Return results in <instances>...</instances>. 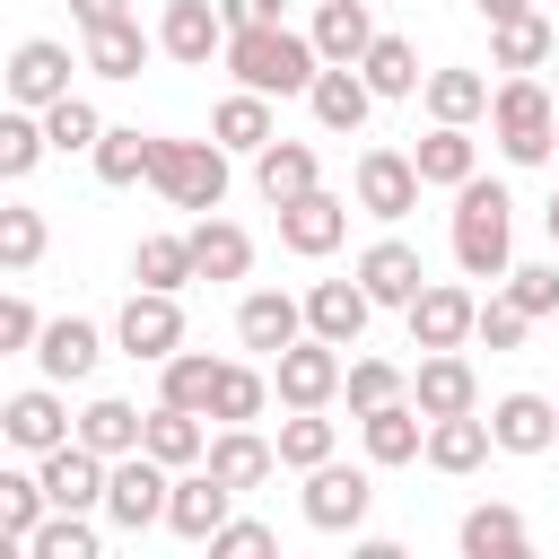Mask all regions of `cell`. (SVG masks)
I'll list each match as a JSON object with an SVG mask.
<instances>
[{"label":"cell","mask_w":559,"mask_h":559,"mask_svg":"<svg viewBox=\"0 0 559 559\" xmlns=\"http://www.w3.org/2000/svg\"><path fill=\"white\" fill-rule=\"evenodd\" d=\"M367 314H376V297H367V280L349 271V280H314L306 288V332L314 341H332V349H358L367 341Z\"/></svg>","instance_id":"ffe728a7"},{"label":"cell","mask_w":559,"mask_h":559,"mask_svg":"<svg viewBox=\"0 0 559 559\" xmlns=\"http://www.w3.org/2000/svg\"><path fill=\"white\" fill-rule=\"evenodd\" d=\"M280 550V533L262 524V515H227L218 533H210V559H271Z\"/></svg>","instance_id":"db71d44e"},{"label":"cell","mask_w":559,"mask_h":559,"mask_svg":"<svg viewBox=\"0 0 559 559\" xmlns=\"http://www.w3.org/2000/svg\"><path fill=\"white\" fill-rule=\"evenodd\" d=\"M489 140H498L507 166H550V157H559V105H550V87H542L533 70H507V79H498V96H489Z\"/></svg>","instance_id":"3957f363"},{"label":"cell","mask_w":559,"mask_h":559,"mask_svg":"<svg viewBox=\"0 0 559 559\" xmlns=\"http://www.w3.org/2000/svg\"><path fill=\"white\" fill-rule=\"evenodd\" d=\"M35 367H44L52 384H87V376L105 367V332H96L87 314H52L44 341H35Z\"/></svg>","instance_id":"cb8c5ba5"},{"label":"cell","mask_w":559,"mask_h":559,"mask_svg":"<svg viewBox=\"0 0 559 559\" xmlns=\"http://www.w3.org/2000/svg\"><path fill=\"white\" fill-rule=\"evenodd\" d=\"M411 402H419L428 419L480 411V376H472V358H463V349H419V367H411Z\"/></svg>","instance_id":"7402d4cb"},{"label":"cell","mask_w":559,"mask_h":559,"mask_svg":"<svg viewBox=\"0 0 559 559\" xmlns=\"http://www.w3.org/2000/svg\"><path fill=\"white\" fill-rule=\"evenodd\" d=\"M166 498H175V472H166L148 445H140V454H114V480H105V524H114V533H131V542L157 533V524H166Z\"/></svg>","instance_id":"5b68a950"},{"label":"cell","mask_w":559,"mask_h":559,"mask_svg":"<svg viewBox=\"0 0 559 559\" xmlns=\"http://www.w3.org/2000/svg\"><path fill=\"white\" fill-rule=\"evenodd\" d=\"M52 515V498H44V472H0V550H26L35 542V524Z\"/></svg>","instance_id":"b9f144b4"},{"label":"cell","mask_w":559,"mask_h":559,"mask_svg":"<svg viewBox=\"0 0 559 559\" xmlns=\"http://www.w3.org/2000/svg\"><path fill=\"white\" fill-rule=\"evenodd\" d=\"M341 376H349V358L332 349V341H288L280 358H271V384H280V411H332L341 402Z\"/></svg>","instance_id":"30bf717a"},{"label":"cell","mask_w":559,"mask_h":559,"mask_svg":"<svg viewBox=\"0 0 559 559\" xmlns=\"http://www.w3.org/2000/svg\"><path fill=\"white\" fill-rule=\"evenodd\" d=\"M44 131H52V157H96V140H105V114H96V96H61V105H44Z\"/></svg>","instance_id":"7dc6e473"},{"label":"cell","mask_w":559,"mask_h":559,"mask_svg":"<svg viewBox=\"0 0 559 559\" xmlns=\"http://www.w3.org/2000/svg\"><path fill=\"white\" fill-rule=\"evenodd\" d=\"M411 157H419V183H428V192H463V183L480 175V140H472V122H428V140H419Z\"/></svg>","instance_id":"83f0119b"},{"label":"cell","mask_w":559,"mask_h":559,"mask_svg":"<svg viewBox=\"0 0 559 559\" xmlns=\"http://www.w3.org/2000/svg\"><path fill=\"white\" fill-rule=\"evenodd\" d=\"M79 26H105V17H131V0H70Z\"/></svg>","instance_id":"9f6ffc18"},{"label":"cell","mask_w":559,"mask_h":559,"mask_svg":"<svg viewBox=\"0 0 559 559\" xmlns=\"http://www.w3.org/2000/svg\"><path fill=\"white\" fill-rule=\"evenodd\" d=\"M559 52V35H550V17L542 9H524V17H498L489 26V70H542Z\"/></svg>","instance_id":"f35d334b"},{"label":"cell","mask_w":559,"mask_h":559,"mask_svg":"<svg viewBox=\"0 0 559 559\" xmlns=\"http://www.w3.org/2000/svg\"><path fill=\"white\" fill-rule=\"evenodd\" d=\"M218 367H227V358H210V349H175V358L157 367V402H183V411H201V419H210Z\"/></svg>","instance_id":"ee69618b"},{"label":"cell","mask_w":559,"mask_h":559,"mask_svg":"<svg viewBox=\"0 0 559 559\" xmlns=\"http://www.w3.org/2000/svg\"><path fill=\"white\" fill-rule=\"evenodd\" d=\"M192 262H201V280H245L253 271V236L210 210V218H192Z\"/></svg>","instance_id":"60d3db41"},{"label":"cell","mask_w":559,"mask_h":559,"mask_svg":"<svg viewBox=\"0 0 559 559\" xmlns=\"http://www.w3.org/2000/svg\"><path fill=\"white\" fill-rule=\"evenodd\" d=\"M227 157H236V148H218V140H157L148 183H157V201H175V210L210 218V210L227 201Z\"/></svg>","instance_id":"277c9868"},{"label":"cell","mask_w":559,"mask_h":559,"mask_svg":"<svg viewBox=\"0 0 559 559\" xmlns=\"http://www.w3.org/2000/svg\"><path fill=\"white\" fill-rule=\"evenodd\" d=\"M79 437V419H70V402H61V384L44 376V384H17L9 402H0V445L9 454H52V445H70Z\"/></svg>","instance_id":"9c48e42d"},{"label":"cell","mask_w":559,"mask_h":559,"mask_svg":"<svg viewBox=\"0 0 559 559\" xmlns=\"http://www.w3.org/2000/svg\"><path fill=\"white\" fill-rule=\"evenodd\" d=\"M358 445H367L376 472H402V463L428 454V411H419L411 393H402V402H376V411H358Z\"/></svg>","instance_id":"2e32d148"},{"label":"cell","mask_w":559,"mask_h":559,"mask_svg":"<svg viewBox=\"0 0 559 559\" xmlns=\"http://www.w3.org/2000/svg\"><path fill=\"white\" fill-rule=\"evenodd\" d=\"M472 9H480V17H489V26H498V17H524V9H533V0H472Z\"/></svg>","instance_id":"680465c9"},{"label":"cell","mask_w":559,"mask_h":559,"mask_svg":"<svg viewBox=\"0 0 559 559\" xmlns=\"http://www.w3.org/2000/svg\"><path fill=\"white\" fill-rule=\"evenodd\" d=\"M44 157H52L44 114H35V105H9V114H0V183H26Z\"/></svg>","instance_id":"7bdbcfd3"},{"label":"cell","mask_w":559,"mask_h":559,"mask_svg":"<svg viewBox=\"0 0 559 559\" xmlns=\"http://www.w3.org/2000/svg\"><path fill=\"white\" fill-rule=\"evenodd\" d=\"M524 332H533V314H524L507 288H498V297H480V332H472L480 349H524Z\"/></svg>","instance_id":"f5cc1de1"},{"label":"cell","mask_w":559,"mask_h":559,"mask_svg":"<svg viewBox=\"0 0 559 559\" xmlns=\"http://www.w3.org/2000/svg\"><path fill=\"white\" fill-rule=\"evenodd\" d=\"M227 9V35L236 26H280V0H218Z\"/></svg>","instance_id":"11a10c76"},{"label":"cell","mask_w":559,"mask_h":559,"mask_svg":"<svg viewBox=\"0 0 559 559\" xmlns=\"http://www.w3.org/2000/svg\"><path fill=\"white\" fill-rule=\"evenodd\" d=\"M35 262H44V210L9 201V210H0V271H9V280H26Z\"/></svg>","instance_id":"681fc988"},{"label":"cell","mask_w":559,"mask_h":559,"mask_svg":"<svg viewBox=\"0 0 559 559\" xmlns=\"http://www.w3.org/2000/svg\"><path fill=\"white\" fill-rule=\"evenodd\" d=\"M489 437H498V454H550L559 445V402L550 393H498Z\"/></svg>","instance_id":"d4e9b609"},{"label":"cell","mask_w":559,"mask_h":559,"mask_svg":"<svg viewBox=\"0 0 559 559\" xmlns=\"http://www.w3.org/2000/svg\"><path fill=\"white\" fill-rule=\"evenodd\" d=\"M498 454V437H489V411H454V419H428V472H445V480H472L480 463Z\"/></svg>","instance_id":"484cf974"},{"label":"cell","mask_w":559,"mask_h":559,"mask_svg":"<svg viewBox=\"0 0 559 559\" xmlns=\"http://www.w3.org/2000/svg\"><path fill=\"white\" fill-rule=\"evenodd\" d=\"M96 550H105V524L79 515V507H52L35 524V542H26V559H96Z\"/></svg>","instance_id":"bcb514c9"},{"label":"cell","mask_w":559,"mask_h":559,"mask_svg":"<svg viewBox=\"0 0 559 559\" xmlns=\"http://www.w3.org/2000/svg\"><path fill=\"white\" fill-rule=\"evenodd\" d=\"M140 437H148V411L122 402V393H96V402L79 411V445H96L105 463H114V454H140Z\"/></svg>","instance_id":"836d02e7"},{"label":"cell","mask_w":559,"mask_h":559,"mask_svg":"<svg viewBox=\"0 0 559 559\" xmlns=\"http://www.w3.org/2000/svg\"><path fill=\"white\" fill-rule=\"evenodd\" d=\"M367 507H376V463H314L306 472V489H297V515L314 524V533H358L367 524Z\"/></svg>","instance_id":"8992f818"},{"label":"cell","mask_w":559,"mask_h":559,"mask_svg":"<svg viewBox=\"0 0 559 559\" xmlns=\"http://www.w3.org/2000/svg\"><path fill=\"white\" fill-rule=\"evenodd\" d=\"M306 35H314L323 61H358V52L376 44V9H367V0H314V26H306Z\"/></svg>","instance_id":"e575fe53"},{"label":"cell","mask_w":559,"mask_h":559,"mask_svg":"<svg viewBox=\"0 0 559 559\" xmlns=\"http://www.w3.org/2000/svg\"><path fill=\"white\" fill-rule=\"evenodd\" d=\"M323 183V166H314V148L306 140H271L262 157H253V192L271 201V210H288L297 192H314Z\"/></svg>","instance_id":"d6a6232c"},{"label":"cell","mask_w":559,"mask_h":559,"mask_svg":"<svg viewBox=\"0 0 559 559\" xmlns=\"http://www.w3.org/2000/svg\"><path fill=\"white\" fill-rule=\"evenodd\" d=\"M445 245H454V271H463V280H507V271H515V201H507V183L472 175V183L454 192Z\"/></svg>","instance_id":"7a4b0ae2"},{"label":"cell","mask_w":559,"mask_h":559,"mask_svg":"<svg viewBox=\"0 0 559 559\" xmlns=\"http://www.w3.org/2000/svg\"><path fill=\"white\" fill-rule=\"evenodd\" d=\"M419 157L411 148H358V166H349V201L367 210V218H384V227H402L411 210H419Z\"/></svg>","instance_id":"52a82bcc"},{"label":"cell","mask_w":559,"mask_h":559,"mask_svg":"<svg viewBox=\"0 0 559 559\" xmlns=\"http://www.w3.org/2000/svg\"><path fill=\"white\" fill-rule=\"evenodd\" d=\"M542 236L559 245V183H550V201H542Z\"/></svg>","instance_id":"91938a15"},{"label":"cell","mask_w":559,"mask_h":559,"mask_svg":"<svg viewBox=\"0 0 559 559\" xmlns=\"http://www.w3.org/2000/svg\"><path fill=\"white\" fill-rule=\"evenodd\" d=\"M498 288H507V297H515L533 323H542V314H559V262H515Z\"/></svg>","instance_id":"f907efd6"},{"label":"cell","mask_w":559,"mask_h":559,"mask_svg":"<svg viewBox=\"0 0 559 559\" xmlns=\"http://www.w3.org/2000/svg\"><path fill=\"white\" fill-rule=\"evenodd\" d=\"M166 472H192L201 454H210V428H201V411H183V402H157L148 411V437H140Z\"/></svg>","instance_id":"74e56055"},{"label":"cell","mask_w":559,"mask_h":559,"mask_svg":"<svg viewBox=\"0 0 559 559\" xmlns=\"http://www.w3.org/2000/svg\"><path fill=\"white\" fill-rule=\"evenodd\" d=\"M218 61H227V79H236V87H253V96H306V87H314V70H323L314 35H297L288 17H280V26H236Z\"/></svg>","instance_id":"6da1fadb"},{"label":"cell","mask_w":559,"mask_h":559,"mask_svg":"<svg viewBox=\"0 0 559 559\" xmlns=\"http://www.w3.org/2000/svg\"><path fill=\"white\" fill-rule=\"evenodd\" d=\"M157 52L183 61V70H210L227 52V9L218 0H166L157 9Z\"/></svg>","instance_id":"5bb4252c"},{"label":"cell","mask_w":559,"mask_h":559,"mask_svg":"<svg viewBox=\"0 0 559 559\" xmlns=\"http://www.w3.org/2000/svg\"><path fill=\"white\" fill-rule=\"evenodd\" d=\"M271 393H280V384H271V358H262V367L227 358V367H218V393H210V419H218V428H245V419L271 411Z\"/></svg>","instance_id":"8d00e7d4"},{"label":"cell","mask_w":559,"mask_h":559,"mask_svg":"<svg viewBox=\"0 0 559 559\" xmlns=\"http://www.w3.org/2000/svg\"><path fill=\"white\" fill-rule=\"evenodd\" d=\"M236 341H245L253 358H280L288 341H306V297H288V288H245V297H236Z\"/></svg>","instance_id":"44dd1931"},{"label":"cell","mask_w":559,"mask_h":559,"mask_svg":"<svg viewBox=\"0 0 559 559\" xmlns=\"http://www.w3.org/2000/svg\"><path fill=\"white\" fill-rule=\"evenodd\" d=\"M332 454H341V419H323V411H288L280 419V472H314Z\"/></svg>","instance_id":"f6af8a7d"},{"label":"cell","mask_w":559,"mask_h":559,"mask_svg":"<svg viewBox=\"0 0 559 559\" xmlns=\"http://www.w3.org/2000/svg\"><path fill=\"white\" fill-rule=\"evenodd\" d=\"M131 280H140V288H175V297H183V288L201 280V262H192V227H183V236H166V227H157V236H140V245H131Z\"/></svg>","instance_id":"d590c367"},{"label":"cell","mask_w":559,"mask_h":559,"mask_svg":"<svg viewBox=\"0 0 559 559\" xmlns=\"http://www.w3.org/2000/svg\"><path fill=\"white\" fill-rule=\"evenodd\" d=\"M454 550H463V559H515V550H533V524H524L507 498H480V507L454 524Z\"/></svg>","instance_id":"f546056e"},{"label":"cell","mask_w":559,"mask_h":559,"mask_svg":"<svg viewBox=\"0 0 559 559\" xmlns=\"http://www.w3.org/2000/svg\"><path fill=\"white\" fill-rule=\"evenodd\" d=\"M349 210H358V201H341V192L314 183V192H297V201L280 210V245H288L297 262H323V253L349 245Z\"/></svg>","instance_id":"4fadbf2b"},{"label":"cell","mask_w":559,"mask_h":559,"mask_svg":"<svg viewBox=\"0 0 559 559\" xmlns=\"http://www.w3.org/2000/svg\"><path fill=\"white\" fill-rule=\"evenodd\" d=\"M349 550H358V559H402V542H393V533H349Z\"/></svg>","instance_id":"6f0895ef"},{"label":"cell","mask_w":559,"mask_h":559,"mask_svg":"<svg viewBox=\"0 0 559 559\" xmlns=\"http://www.w3.org/2000/svg\"><path fill=\"white\" fill-rule=\"evenodd\" d=\"M280 96H253V87H227L218 105H210V140L218 148H236V157H262L271 140H280V114H271Z\"/></svg>","instance_id":"4316f807"},{"label":"cell","mask_w":559,"mask_h":559,"mask_svg":"<svg viewBox=\"0 0 559 559\" xmlns=\"http://www.w3.org/2000/svg\"><path fill=\"white\" fill-rule=\"evenodd\" d=\"M96 183L105 192H131V183H148V166H157V131H131V122H105V140H96Z\"/></svg>","instance_id":"1f68e13d"},{"label":"cell","mask_w":559,"mask_h":559,"mask_svg":"<svg viewBox=\"0 0 559 559\" xmlns=\"http://www.w3.org/2000/svg\"><path fill=\"white\" fill-rule=\"evenodd\" d=\"M358 70H367V87H376L384 105H402V96H419V87H428V70H419L411 35H376V44L358 52Z\"/></svg>","instance_id":"ab89813d"},{"label":"cell","mask_w":559,"mask_h":559,"mask_svg":"<svg viewBox=\"0 0 559 559\" xmlns=\"http://www.w3.org/2000/svg\"><path fill=\"white\" fill-rule=\"evenodd\" d=\"M349 271L367 280V297H376V306H411V297L428 288V262H419V245H411V236H376Z\"/></svg>","instance_id":"603a6c76"},{"label":"cell","mask_w":559,"mask_h":559,"mask_svg":"<svg viewBox=\"0 0 559 559\" xmlns=\"http://www.w3.org/2000/svg\"><path fill=\"white\" fill-rule=\"evenodd\" d=\"M157 61V26H140V9L131 17H105V26H79V70H96V79H140Z\"/></svg>","instance_id":"9a60e30c"},{"label":"cell","mask_w":559,"mask_h":559,"mask_svg":"<svg viewBox=\"0 0 559 559\" xmlns=\"http://www.w3.org/2000/svg\"><path fill=\"white\" fill-rule=\"evenodd\" d=\"M201 463H210V472H218V480H236V489H262V480H271V472H280V437H262V428H253V419H245V428H218V437H210V454H201Z\"/></svg>","instance_id":"f1b7e54d"},{"label":"cell","mask_w":559,"mask_h":559,"mask_svg":"<svg viewBox=\"0 0 559 559\" xmlns=\"http://www.w3.org/2000/svg\"><path fill=\"white\" fill-rule=\"evenodd\" d=\"M402 393H411V367H393V358H349V376H341L349 419H358V411H376V402H402Z\"/></svg>","instance_id":"c3c4849f"},{"label":"cell","mask_w":559,"mask_h":559,"mask_svg":"<svg viewBox=\"0 0 559 559\" xmlns=\"http://www.w3.org/2000/svg\"><path fill=\"white\" fill-rule=\"evenodd\" d=\"M0 87H9V105H61L70 96V44H52V35H26L17 52H9V70H0Z\"/></svg>","instance_id":"ac0fdd59"},{"label":"cell","mask_w":559,"mask_h":559,"mask_svg":"<svg viewBox=\"0 0 559 559\" xmlns=\"http://www.w3.org/2000/svg\"><path fill=\"white\" fill-rule=\"evenodd\" d=\"M402 323H411V349H472V332H480V297H472L463 280H428V288L402 306Z\"/></svg>","instance_id":"8fae6325"},{"label":"cell","mask_w":559,"mask_h":559,"mask_svg":"<svg viewBox=\"0 0 559 559\" xmlns=\"http://www.w3.org/2000/svg\"><path fill=\"white\" fill-rule=\"evenodd\" d=\"M489 79L480 70H463V61H445V70H428V87H419V105H428V122H489Z\"/></svg>","instance_id":"4dcf8cb0"},{"label":"cell","mask_w":559,"mask_h":559,"mask_svg":"<svg viewBox=\"0 0 559 559\" xmlns=\"http://www.w3.org/2000/svg\"><path fill=\"white\" fill-rule=\"evenodd\" d=\"M376 105H384V96L367 87V70H358V61H323V70H314V87H306V114H314L332 140H341V131H367V114H376Z\"/></svg>","instance_id":"d6986e66"},{"label":"cell","mask_w":559,"mask_h":559,"mask_svg":"<svg viewBox=\"0 0 559 559\" xmlns=\"http://www.w3.org/2000/svg\"><path fill=\"white\" fill-rule=\"evenodd\" d=\"M114 349L140 358V367H166L183 349V297L175 288H131L122 314H114Z\"/></svg>","instance_id":"ba28073f"},{"label":"cell","mask_w":559,"mask_h":559,"mask_svg":"<svg viewBox=\"0 0 559 559\" xmlns=\"http://www.w3.org/2000/svg\"><path fill=\"white\" fill-rule=\"evenodd\" d=\"M35 341H44V314L26 288H9L0 297V358H35Z\"/></svg>","instance_id":"816d5d0a"},{"label":"cell","mask_w":559,"mask_h":559,"mask_svg":"<svg viewBox=\"0 0 559 559\" xmlns=\"http://www.w3.org/2000/svg\"><path fill=\"white\" fill-rule=\"evenodd\" d=\"M35 472H44V498L52 507H79V515H105V480H114V463L96 454V445H52V454H35Z\"/></svg>","instance_id":"e0dca14e"},{"label":"cell","mask_w":559,"mask_h":559,"mask_svg":"<svg viewBox=\"0 0 559 559\" xmlns=\"http://www.w3.org/2000/svg\"><path fill=\"white\" fill-rule=\"evenodd\" d=\"M236 480H218L210 463H192V472H175V498H166V533L175 542H192V550H210V533L236 515Z\"/></svg>","instance_id":"7c38bea8"}]
</instances>
